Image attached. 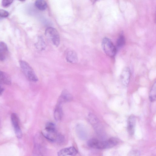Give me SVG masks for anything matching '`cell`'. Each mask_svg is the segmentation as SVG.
I'll return each mask as SVG.
<instances>
[{
    "label": "cell",
    "mask_w": 156,
    "mask_h": 156,
    "mask_svg": "<svg viewBox=\"0 0 156 156\" xmlns=\"http://www.w3.org/2000/svg\"><path fill=\"white\" fill-rule=\"evenodd\" d=\"M19 63L22 71L28 80L35 82L38 81V79L34 71L27 62L21 60Z\"/></svg>",
    "instance_id": "6da1fadb"
},
{
    "label": "cell",
    "mask_w": 156,
    "mask_h": 156,
    "mask_svg": "<svg viewBox=\"0 0 156 156\" xmlns=\"http://www.w3.org/2000/svg\"><path fill=\"white\" fill-rule=\"evenodd\" d=\"M101 47L104 52L108 56L114 57L117 51L116 48L112 41L108 37L103 38L101 42Z\"/></svg>",
    "instance_id": "7a4b0ae2"
},
{
    "label": "cell",
    "mask_w": 156,
    "mask_h": 156,
    "mask_svg": "<svg viewBox=\"0 0 156 156\" xmlns=\"http://www.w3.org/2000/svg\"><path fill=\"white\" fill-rule=\"evenodd\" d=\"M45 35L54 45L58 47L60 43V37L58 32L55 29L52 27H48L45 30Z\"/></svg>",
    "instance_id": "3957f363"
},
{
    "label": "cell",
    "mask_w": 156,
    "mask_h": 156,
    "mask_svg": "<svg viewBox=\"0 0 156 156\" xmlns=\"http://www.w3.org/2000/svg\"><path fill=\"white\" fill-rule=\"evenodd\" d=\"M88 118L89 122L97 133L100 135H102L103 130L97 117L94 114L90 113L88 115Z\"/></svg>",
    "instance_id": "277c9868"
},
{
    "label": "cell",
    "mask_w": 156,
    "mask_h": 156,
    "mask_svg": "<svg viewBox=\"0 0 156 156\" xmlns=\"http://www.w3.org/2000/svg\"><path fill=\"white\" fill-rule=\"evenodd\" d=\"M11 120L16 136L20 138L22 136V133L19 125L18 118L16 115L13 113L11 115Z\"/></svg>",
    "instance_id": "5b68a950"
},
{
    "label": "cell",
    "mask_w": 156,
    "mask_h": 156,
    "mask_svg": "<svg viewBox=\"0 0 156 156\" xmlns=\"http://www.w3.org/2000/svg\"><path fill=\"white\" fill-rule=\"evenodd\" d=\"M131 72L129 68L127 67L123 69L120 76L122 83L125 86H127L130 81Z\"/></svg>",
    "instance_id": "8992f818"
},
{
    "label": "cell",
    "mask_w": 156,
    "mask_h": 156,
    "mask_svg": "<svg viewBox=\"0 0 156 156\" xmlns=\"http://www.w3.org/2000/svg\"><path fill=\"white\" fill-rule=\"evenodd\" d=\"M73 99V97L67 90H63L59 98L57 104L62 105L63 103L70 101Z\"/></svg>",
    "instance_id": "52a82bcc"
},
{
    "label": "cell",
    "mask_w": 156,
    "mask_h": 156,
    "mask_svg": "<svg viewBox=\"0 0 156 156\" xmlns=\"http://www.w3.org/2000/svg\"><path fill=\"white\" fill-rule=\"evenodd\" d=\"M78 153L76 149L73 147H70L63 148L58 152V155L66 156L67 155H76Z\"/></svg>",
    "instance_id": "ba28073f"
},
{
    "label": "cell",
    "mask_w": 156,
    "mask_h": 156,
    "mask_svg": "<svg viewBox=\"0 0 156 156\" xmlns=\"http://www.w3.org/2000/svg\"><path fill=\"white\" fill-rule=\"evenodd\" d=\"M127 131L130 135H133L136 123V118L135 116L131 115L130 116L127 122Z\"/></svg>",
    "instance_id": "9c48e42d"
},
{
    "label": "cell",
    "mask_w": 156,
    "mask_h": 156,
    "mask_svg": "<svg viewBox=\"0 0 156 156\" xmlns=\"http://www.w3.org/2000/svg\"><path fill=\"white\" fill-rule=\"evenodd\" d=\"M66 59L68 62L71 64H76L78 61L77 53L74 50H70L67 53Z\"/></svg>",
    "instance_id": "30bf717a"
},
{
    "label": "cell",
    "mask_w": 156,
    "mask_h": 156,
    "mask_svg": "<svg viewBox=\"0 0 156 156\" xmlns=\"http://www.w3.org/2000/svg\"><path fill=\"white\" fill-rule=\"evenodd\" d=\"M8 52L7 44L4 42H0V61L4 60Z\"/></svg>",
    "instance_id": "8fae6325"
},
{
    "label": "cell",
    "mask_w": 156,
    "mask_h": 156,
    "mask_svg": "<svg viewBox=\"0 0 156 156\" xmlns=\"http://www.w3.org/2000/svg\"><path fill=\"white\" fill-rule=\"evenodd\" d=\"M0 83L9 85L11 83V80L10 76L7 73L0 70Z\"/></svg>",
    "instance_id": "7c38bea8"
},
{
    "label": "cell",
    "mask_w": 156,
    "mask_h": 156,
    "mask_svg": "<svg viewBox=\"0 0 156 156\" xmlns=\"http://www.w3.org/2000/svg\"><path fill=\"white\" fill-rule=\"evenodd\" d=\"M54 117L57 121L61 120L63 115L62 105L57 104L54 112Z\"/></svg>",
    "instance_id": "4fadbf2b"
},
{
    "label": "cell",
    "mask_w": 156,
    "mask_h": 156,
    "mask_svg": "<svg viewBox=\"0 0 156 156\" xmlns=\"http://www.w3.org/2000/svg\"><path fill=\"white\" fill-rule=\"evenodd\" d=\"M35 46L36 48L40 51H42L45 49L46 44L42 37H39L37 42L35 44Z\"/></svg>",
    "instance_id": "5bb4252c"
},
{
    "label": "cell",
    "mask_w": 156,
    "mask_h": 156,
    "mask_svg": "<svg viewBox=\"0 0 156 156\" xmlns=\"http://www.w3.org/2000/svg\"><path fill=\"white\" fill-rule=\"evenodd\" d=\"M35 5L38 9L41 11L45 10L47 7V3L44 0H37Z\"/></svg>",
    "instance_id": "9a60e30c"
},
{
    "label": "cell",
    "mask_w": 156,
    "mask_h": 156,
    "mask_svg": "<svg viewBox=\"0 0 156 156\" xmlns=\"http://www.w3.org/2000/svg\"><path fill=\"white\" fill-rule=\"evenodd\" d=\"M156 82L152 86L149 92V98L151 102H153L156 100Z\"/></svg>",
    "instance_id": "2e32d148"
},
{
    "label": "cell",
    "mask_w": 156,
    "mask_h": 156,
    "mask_svg": "<svg viewBox=\"0 0 156 156\" xmlns=\"http://www.w3.org/2000/svg\"><path fill=\"white\" fill-rule=\"evenodd\" d=\"M100 140L95 138H92L87 141V145L90 147L98 149Z\"/></svg>",
    "instance_id": "e0dca14e"
},
{
    "label": "cell",
    "mask_w": 156,
    "mask_h": 156,
    "mask_svg": "<svg viewBox=\"0 0 156 156\" xmlns=\"http://www.w3.org/2000/svg\"><path fill=\"white\" fill-rule=\"evenodd\" d=\"M125 43V39L124 36L122 34L120 35L117 39L115 46L117 50L122 48Z\"/></svg>",
    "instance_id": "ac0fdd59"
},
{
    "label": "cell",
    "mask_w": 156,
    "mask_h": 156,
    "mask_svg": "<svg viewBox=\"0 0 156 156\" xmlns=\"http://www.w3.org/2000/svg\"><path fill=\"white\" fill-rule=\"evenodd\" d=\"M44 130L48 132L57 131L55 124L51 122H48L46 124Z\"/></svg>",
    "instance_id": "d6986e66"
},
{
    "label": "cell",
    "mask_w": 156,
    "mask_h": 156,
    "mask_svg": "<svg viewBox=\"0 0 156 156\" xmlns=\"http://www.w3.org/2000/svg\"><path fill=\"white\" fill-rule=\"evenodd\" d=\"M77 133L78 136L82 139H84L86 137V133L83 126L78 125L76 127Z\"/></svg>",
    "instance_id": "ffe728a7"
},
{
    "label": "cell",
    "mask_w": 156,
    "mask_h": 156,
    "mask_svg": "<svg viewBox=\"0 0 156 156\" xmlns=\"http://www.w3.org/2000/svg\"><path fill=\"white\" fill-rule=\"evenodd\" d=\"M9 15V12L6 11L2 9H0V18L7 17Z\"/></svg>",
    "instance_id": "44dd1931"
},
{
    "label": "cell",
    "mask_w": 156,
    "mask_h": 156,
    "mask_svg": "<svg viewBox=\"0 0 156 156\" xmlns=\"http://www.w3.org/2000/svg\"><path fill=\"white\" fill-rule=\"evenodd\" d=\"M140 152L137 150H133L130 151L128 154L129 156H138L140 155Z\"/></svg>",
    "instance_id": "7402d4cb"
},
{
    "label": "cell",
    "mask_w": 156,
    "mask_h": 156,
    "mask_svg": "<svg viewBox=\"0 0 156 156\" xmlns=\"http://www.w3.org/2000/svg\"><path fill=\"white\" fill-rule=\"evenodd\" d=\"M13 0H2V5L4 7L7 6L11 4Z\"/></svg>",
    "instance_id": "603a6c76"
},
{
    "label": "cell",
    "mask_w": 156,
    "mask_h": 156,
    "mask_svg": "<svg viewBox=\"0 0 156 156\" xmlns=\"http://www.w3.org/2000/svg\"><path fill=\"white\" fill-rule=\"evenodd\" d=\"M3 88L0 85V95L2 94L4 91Z\"/></svg>",
    "instance_id": "cb8c5ba5"
},
{
    "label": "cell",
    "mask_w": 156,
    "mask_h": 156,
    "mask_svg": "<svg viewBox=\"0 0 156 156\" xmlns=\"http://www.w3.org/2000/svg\"><path fill=\"white\" fill-rule=\"evenodd\" d=\"M90 0L92 3H94L95 2H96L97 1L99 0Z\"/></svg>",
    "instance_id": "d4e9b609"
},
{
    "label": "cell",
    "mask_w": 156,
    "mask_h": 156,
    "mask_svg": "<svg viewBox=\"0 0 156 156\" xmlns=\"http://www.w3.org/2000/svg\"><path fill=\"white\" fill-rule=\"evenodd\" d=\"M20 1H22V2H23V1H25V0H19Z\"/></svg>",
    "instance_id": "484cf974"
}]
</instances>
